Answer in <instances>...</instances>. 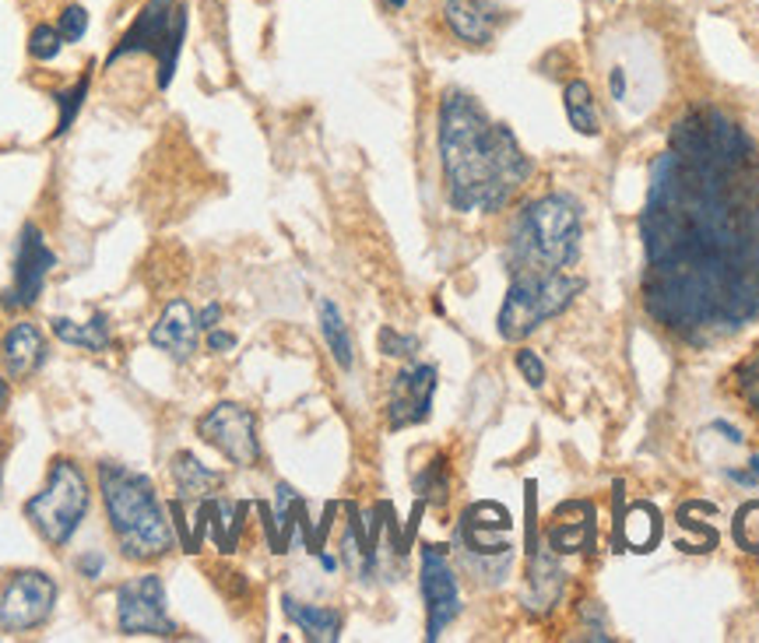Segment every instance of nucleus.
<instances>
[{"mask_svg":"<svg viewBox=\"0 0 759 643\" xmlns=\"http://www.w3.org/2000/svg\"><path fill=\"white\" fill-rule=\"evenodd\" d=\"M647 310L682 334L759 317V162L662 151L640 218Z\"/></svg>","mask_w":759,"mask_h":643,"instance_id":"1","label":"nucleus"},{"mask_svg":"<svg viewBox=\"0 0 759 643\" xmlns=\"http://www.w3.org/2000/svg\"><path fill=\"white\" fill-rule=\"evenodd\" d=\"M440 165L450 208L461 215L503 211L531 173L514 130L496 124L479 99L461 89L440 99Z\"/></svg>","mask_w":759,"mask_h":643,"instance_id":"2","label":"nucleus"},{"mask_svg":"<svg viewBox=\"0 0 759 643\" xmlns=\"http://www.w3.org/2000/svg\"><path fill=\"white\" fill-rule=\"evenodd\" d=\"M99 493L116 549L127 563H159L176 549V524L145 471L99 461Z\"/></svg>","mask_w":759,"mask_h":643,"instance_id":"3","label":"nucleus"},{"mask_svg":"<svg viewBox=\"0 0 759 643\" xmlns=\"http://www.w3.org/2000/svg\"><path fill=\"white\" fill-rule=\"evenodd\" d=\"M580 257V208L566 194H545L525 205L510 226L506 261L517 275H560Z\"/></svg>","mask_w":759,"mask_h":643,"instance_id":"4","label":"nucleus"},{"mask_svg":"<svg viewBox=\"0 0 759 643\" xmlns=\"http://www.w3.org/2000/svg\"><path fill=\"white\" fill-rule=\"evenodd\" d=\"M191 8L183 0H145V8L134 14V22L116 46L110 49L106 67H116L127 57H151L156 60V89L165 92L176 78V67L187 43Z\"/></svg>","mask_w":759,"mask_h":643,"instance_id":"5","label":"nucleus"},{"mask_svg":"<svg viewBox=\"0 0 759 643\" xmlns=\"http://www.w3.org/2000/svg\"><path fill=\"white\" fill-rule=\"evenodd\" d=\"M89 506H92V485L89 475L81 471L78 461L71 457H57L49 464V475L46 485L39 489L36 496L25 500V520L32 524L49 549H64L67 541L78 535V528L89 517Z\"/></svg>","mask_w":759,"mask_h":643,"instance_id":"6","label":"nucleus"},{"mask_svg":"<svg viewBox=\"0 0 759 643\" xmlns=\"http://www.w3.org/2000/svg\"><path fill=\"white\" fill-rule=\"evenodd\" d=\"M584 292V278L560 271V275H517L499 307L496 328L503 342H525L545 320L560 317L573 299Z\"/></svg>","mask_w":759,"mask_h":643,"instance_id":"7","label":"nucleus"},{"mask_svg":"<svg viewBox=\"0 0 759 643\" xmlns=\"http://www.w3.org/2000/svg\"><path fill=\"white\" fill-rule=\"evenodd\" d=\"M116 630L124 636H180V625L169 616L165 584L159 573L148 570L116 587Z\"/></svg>","mask_w":759,"mask_h":643,"instance_id":"8","label":"nucleus"},{"mask_svg":"<svg viewBox=\"0 0 759 643\" xmlns=\"http://www.w3.org/2000/svg\"><path fill=\"white\" fill-rule=\"evenodd\" d=\"M197 436L215 447L235 468H253L261 461V436L257 415L240 401H218L197 418Z\"/></svg>","mask_w":759,"mask_h":643,"instance_id":"9","label":"nucleus"},{"mask_svg":"<svg viewBox=\"0 0 759 643\" xmlns=\"http://www.w3.org/2000/svg\"><path fill=\"white\" fill-rule=\"evenodd\" d=\"M57 608V581L43 570H19L0 584V630L32 633Z\"/></svg>","mask_w":759,"mask_h":643,"instance_id":"10","label":"nucleus"},{"mask_svg":"<svg viewBox=\"0 0 759 643\" xmlns=\"http://www.w3.org/2000/svg\"><path fill=\"white\" fill-rule=\"evenodd\" d=\"M57 253L49 250L46 236L36 222H25L19 232V250H14V278L4 292H0V307L4 310H32L39 302L46 278L54 275Z\"/></svg>","mask_w":759,"mask_h":643,"instance_id":"11","label":"nucleus"},{"mask_svg":"<svg viewBox=\"0 0 759 643\" xmlns=\"http://www.w3.org/2000/svg\"><path fill=\"white\" fill-rule=\"evenodd\" d=\"M418 590L426 601V640H440L447 625L461 616V587L447 552L440 546H422Z\"/></svg>","mask_w":759,"mask_h":643,"instance_id":"12","label":"nucleus"},{"mask_svg":"<svg viewBox=\"0 0 759 643\" xmlns=\"http://www.w3.org/2000/svg\"><path fill=\"white\" fill-rule=\"evenodd\" d=\"M436 394V366L415 363L391 380V398H387V426L394 433L426 422L433 412Z\"/></svg>","mask_w":759,"mask_h":643,"instance_id":"13","label":"nucleus"},{"mask_svg":"<svg viewBox=\"0 0 759 643\" xmlns=\"http://www.w3.org/2000/svg\"><path fill=\"white\" fill-rule=\"evenodd\" d=\"M148 345L169 355L173 363H191L200 345V320L197 310L191 307V299L173 296L162 307L159 320L148 331Z\"/></svg>","mask_w":759,"mask_h":643,"instance_id":"14","label":"nucleus"},{"mask_svg":"<svg viewBox=\"0 0 759 643\" xmlns=\"http://www.w3.org/2000/svg\"><path fill=\"white\" fill-rule=\"evenodd\" d=\"M46 334L32 320L11 324L8 334L0 337V366H4L8 380H28L46 366Z\"/></svg>","mask_w":759,"mask_h":643,"instance_id":"15","label":"nucleus"},{"mask_svg":"<svg viewBox=\"0 0 759 643\" xmlns=\"http://www.w3.org/2000/svg\"><path fill=\"white\" fill-rule=\"evenodd\" d=\"M444 22L464 46H488L496 39L499 8L493 0H444Z\"/></svg>","mask_w":759,"mask_h":643,"instance_id":"16","label":"nucleus"},{"mask_svg":"<svg viewBox=\"0 0 759 643\" xmlns=\"http://www.w3.org/2000/svg\"><path fill=\"white\" fill-rule=\"evenodd\" d=\"M169 475H173V485H176V500L183 503H200L215 496V489L226 485V475L222 471H215L208 464H200V457L191 453V450H176L173 461H169Z\"/></svg>","mask_w":759,"mask_h":643,"instance_id":"17","label":"nucleus"},{"mask_svg":"<svg viewBox=\"0 0 759 643\" xmlns=\"http://www.w3.org/2000/svg\"><path fill=\"white\" fill-rule=\"evenodd\" d=\"M250 506L246 503H229V500H200L197 503V520L205 524V531H211V538L218 541L222 552H235L240 546V531H243V517Z\"/></svg>","mask_w":759,"mask_h":643,"instance_id":"18","label":"nucleus"},{"mask_svg":"<svg viewBox=\"0 0 759 643\" xmlns=\"http://www.w3.org/2000/svg\"><path fill=\"white\" fill-rule=\"evenodd\" d=\"M49 331H54L57 342L81 348V352H92V355H103L110 348V342H113L106 310H95L89 320H84V324H78V320H67V317H54V320H49Z\"/></svg>","mask_w":759,"mask_h":643,"instance_id":"19","label":"nucleus"},{"mask_svg":"<svg viewBox=\"0 0 759 643\" xmlns=\"http://www.w3.org/2000/svg\"><path fill=\"white\" fill-rule=\"evenodd\" d=\"M281 608H285V616H289L299 625V630L307 633V640L334 643L337 636H342V612H337V608L310 605V601H299L292 595L281 598Z\"/></svg>","mask_w":759,"mask_h":643,"instance_id":"20","label":"nucleus"},{"mask_svg":"<svg viewBox=\"0 0 759 643\" xmlns=\"http://www.w3.org/2000/svg\"><path fill=\"white\" fill-rule=\"evenodd\" d=\"M320 334H324V342L334 355V363L342 369H352L356 366V345H352V334H348V324L342 310H337V302L331 299H320Z\"/></svg>","mask_w":759,"mask_h":643,"instance_id":"21","label":"nucleus"},{"mask_svg":"<svg viewBox=\"0 0 759 643\" xmlns=\"http://www.w3.org/2000/svg\"><path fill=\"white\" fill-rule=\"evenodd\" d=\"M563 106H566V120L570 127L584 134V138H595L598 134V110H595V95H590L587 81H570L563 89Z\"/></svg>","mask_w":759,"mask_h":643,"instance_id":"22","label":"nucleus"},{"mask_svg":"<svg viewBox=\"0 0 759 643\" xmlns=\"http://www.w3.org/2000/svg\"><path fill=\"white\" fill-rule=\"evenodd\" d=\"M531 587L538 590L542 608H549L563 590V570H560V563H555V555H549L542 546L531 552Z\"/></svg>","mask_w":759,"mask_h":643,"instance_id":"23","label":"nucleus"},{"mask_svg":"<svg viewBox=\"0 0 759 643\" xmlns=\"http://www.w3.org/2000/svg\"><path fill=\"white\" fill-rule=\"evenodd\" d=\"M89 89H92V74H81V81H74L71 89H64V92L54 95V103H57V110H60L54 138H64V134L74 127L78 113H81V106H84V99H89Z\"/></svg>","mask_w":759,"mask_h":643,"instance_id":"24","label":"nucleus"},{"mask_svg":"<svg viewBox=\"0 0 759 643\" xmlns=\"http://www.w3.org/2000/svg\"><path fill=\"white\" fill-rule=\"evenodd\" d=\"M447 489H450V479H447V461L444 457H436L433 464H426V471L415 479V493L422 503H433V506H444L447 503Z\"/></svg>","mask_w":759,"mask_h":643,"instance_id":"25","label":"nucleus"},{"mask_svg":"<svg viewBox=\"0 0 759 643\" xmlns=\"http://www.w3.org/2000/svg\"><path fill=\"white\" fill-rule=\"evenodd\" d=\"M64 46H67V43H64V36H60V28L49 25V22H39L36 28L28 32V57L36 60V64L57 60Z\"/></svg>","mask_w":759,"mask_h":643,"instance_id":"26","label":"nucleus"},{"mask_svg":"<svg viewBox=\"0 0 759 643\" xmlns=\"http://www.w3.org/2000/svg\"><path fill=\"white\" fill-rule=\"evenodd\" d=\"M57 28H60L64 43H81L84 32H89V11H84L81 4H67L57 19Z\"/></svg>","mask_w":759,"mask_h":643,"instance_id":"27","label":"nucleus"},{"mask_svg":"<svg viewBox=\"0 0 759 643\" xmlns=\"http://www.w3.org/2000/svg\"><path fill=\"white\" fill-rule=\"evenodd\" d=\"M380 352L387 355V359H412V355L418 352V337L401 334L394 328H383L380 331Z\"/></svg>","mask_w":759,"mask_h":643,"instance_id":"28","label":"nucleus"},{"mask_svg":"<svg viewBox=\"0 0 759 643\" xmlns=\"http://www.w3.org/2000/svg\"><path fill=\"white\" fill-rule=\"evenodd\" d=\"M514 363H517V369H520V377H525L531 387H545V363L538 359V352L520 348Z\"/></svg>","mask_w":759,"mask_h":643,"instance_id":"29","label":"nucleus"},{"mask_svg":"<svg viewBox=\"0 0 759 643\" xmlns=\"http://www.w3.org/2000/svg\"><path fill=\"white\" fill-rule=\"evenodd\" d=\"M74 570H78V577H84V581H99L106 573V552L103 549H84L74 560Z\"/></svg>","mask_w":759,"mask_h":643,"instance_id":"30","label":"nucleus"},{"mask_svg":"<svg viewBox=\"0 0 759 643\" xmlns=\"http://www.w3.org/2000/svg\"><path fill=\"white\" fill-rule=\"evenodd\" d=\"M738 387H741V394L749 398L752 412L759 415V355H756V359H749L746 366L738 369Z\"/></svg>","mask_w":759,"mask_h":643,"instance_id":"31","label":"nucleus"},{"mask_svg":"<svg viewBox=\"0 0 759 643\" xmlns=\"http://www.w3.org/2000/svg\"><path fill=\"white\" fill-rule=\"evenodd\" d=\"M609 92H612V99H616L619 106L630 99V71L622 64H616L612 71H609Z\"/></svg>","mask_w":759,"mask_h":643,"instance_id":"32","label":"nucleus"},{"mask_svg":"<svg viewBox=\"0 0 759 643\" xmlns=\"http://www.w3.org/2000/svg\"><path fill=\"white\" fill-rule=\"evenodd\" d=\"M205 342H208V352H218V355H222V352H232V348H235V334L211 328Z\"/></svg>","mask_w":759,"mask_h":643,"instance_id":"33","label":"nucleus"},{"mask_svg":"<svg viewBox=\"0 0 759 643\" xmlns=\"http://www.w3.org/2000/svg\"><path fill=\"white\" fill-rule=\"evenodd\" d=\"M197 320H200V331L218 328V320H222V307H218V302H208V307L197 313Z\"/></svg>","mask_w":759,"mask_h":643,"instance_id":"34","label":"nucleus"},{"mask_svg":"<svg viewBox=\"0 0 759 643\" xmlns=\"http://www.w3.org/2000/svg\"><path fill=\"white\" fill-rule=\"evenodd\" d=\"M732 479L741 482V485H759V457H752V461H749V471H732Z\"/></svg>","mask_w":759,"mask_h":643,"instance_id":"35","label":"nucleus"},{"mask_svg":"<svg viewBox=\"0 0 759 643\" xmlns=\"http://www.w3.org/2000/svg\"><path fill=\"white\" fill-rule=\"evenodd\" d=\"M8 398H11V387L4 377H0V415H4V409H8Z\"/></svg>","mask_w":759,"mask_h":643,"instance_id":"36","label":"nucleus"},{"mask_svg":"<svg viewBox=\"0 0 759 643\" xmlns=\"http://www.w3.org/2000/svg\"><path fill=\"white\" fill-rule=\"evenodd\" d=\"M404 4H409V0H383V8H387V11H401Z\"/></svg>","mask_w":759,"mask_h":643,"instance_id":"37","label":"nucleus"},{"mask_svg":"<svg viewBox=\"0 0 759 643\" xmlns=\"http://www.w3.org/2000/svg\"><path fill=\"white\" fill-rule=\"evenodd\" d=\"M0 475H4V468H0Z\"/></svg>","mask_w":759,"mask_h":643,"instance_id":"38","label":"nucleus"}]
</instances>
